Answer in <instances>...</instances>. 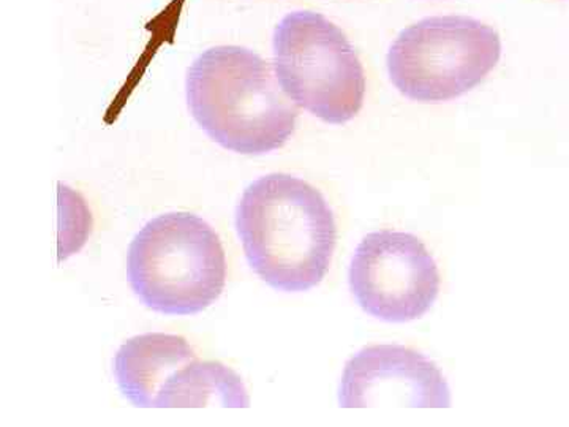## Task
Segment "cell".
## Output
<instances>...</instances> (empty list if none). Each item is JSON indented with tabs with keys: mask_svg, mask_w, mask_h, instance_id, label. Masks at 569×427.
<instances>
[{
	"mask_svg": "<svg viewBox=\"0 0 569 427\" xmlns=\"http://www.w3.org/2000/svg\"><path fill=\"white\" fill-rule=\"evenodd\" d=\"M236 230L253 271L287 294L325 279L337 242L335 214L323 195L283 173L247 187L236 208Z\"/></svg>",
	"mask_w": 569,
	"mask_h": 427,
	"instance_id": "1",
	"label": "cell"
},
{
	"mask_svg": "<svg viewBox=\"0 0 569 427\" xmlns=\"http://www.w3.org/2000/svg\"><path fill=\"white\" fill-rule=\"evenodd\" d=\"M186 89L194 121L228 151L263 156L295 133L298 108L271 63L247 48L204 51L187 71Z\"/></svg>",
	"mask_w": 569,
	"mask_h": 427,
	"instance_id": "2",
	"label": "cell"
},
{
	"mask_svg": "<svg viewBox=\"0 0 569 427\" xmlns=\"http://www.w3.org/2000/svg\"><path fill=\"white\" fill-rule=\"evenodd\" d=\"M127 279L142 305L156 312L174 317L203 312L227 282L219 235L194 214L156 217L129 247Z\"/></svg>",
	"mask_w": 569,
	"mask_h": 427,
	"instance_id": "3",
	"label": "cell"
},
{
	"mask_svg": "<svg viewBox=\"0 0 569 427\" xmlns=\"http://www.w3.org/2000/svg\"><path fill=\"white\" fill-rule=\"evenodd\" d=\"M277 81L296 107L332 126L361 111L366 75L342 29L316 11H293L274 31Z\"/></svg>",
	"mask_w": 569,
	"mask_h": 427,
	"instance_id": "4",
	"label": "cell"
},
{
	"mask_svg": "<svg viewBox=\"0 0 569 427\" xmlns=\"http://www.w3.org/2000/svg\"><path fill=\"white\" fill-rule=\"evenodd\" d=\"M496 29L468 17L426 18L403 29L388 52L397 91L415 102L458 99L477 88L500 61Z\"/></svg>",
	"mask_w": 569,
	"mask_h": 427,
	"instance_id": "5",
	"label": "cell"
},
{
	"mask_svg": "<svg viewBox=\"0 0 569 427\" xmlns=\"http://www.w3.org/2000/svg\"><path fill=\"white\" fill-rule=\"evenodd\" d=\"M351 294L369 316L406 324L429 312L440 291V272L421 239L402 231L367 235L351 258Z\"/></svg>",
	"mask_w": 569,
	"mask_h": 427,
	"instance_id": "6",
	"label": "cell"
},
{
	"mask_svg": "<svg viewBox=\"0 0 569 427\" xmlns=\"http://www.w3.org/2000/svg\"><path fill=\"white\" fill-rule=\"evenodd\" d=\"M342 408L451 407V391L436 363L402 346L362 348L346 365Z\"/></svg>",
	"mask_w": 569,
	"mask_h": 427,
	"instance_id": "7",
	"label": "cell"
},
{
	"mask_svg": "<svg viewBox=\"0 0 569 427\" xmlns=\"http://www.w3.org/2000/svg\"><path fill=\"white\" fill-rule=\"evenodd\" d=\"M197 358L181 336L148 332L127 340L114 358V377L134 407L151 408L176 370Z\"/></svg>",
	"mask_w": 569,
	"mask_h": 427,
	"instance_id": "8",
	"label": "cell"
},
{
	"mask_svg": "<svg viewBox=\"0 0 569 427\" xmlns=\"http://www.w3.org/2000/svg\"><path fill=\"white\" fill-rule=\"evenodd\" d=\"M156 408H249L242 378L217 361H198L176 370L156 400Z\"/></svg>",
	"mask_w": 569,
	"mask_h": 427,
	"instance_id": "9",
	"label": "cell"
}]
</instances>
